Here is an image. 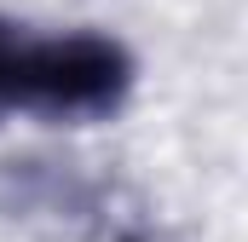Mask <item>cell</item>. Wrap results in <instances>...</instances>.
Here are the masks:
<instances>
[{
  "label": "cell",
  "instance_id": "6da1fadb",
  "mask_svg": "<svg viewBox=\"0 0 248 242\" xmlns=\"http://www.w3.org/2000/svg\"><path fill=\"white\" fill-rule=\"evenodd\" d=\"M133 92V58L110 35H52L23 41L17 63V110L46 121H98L116 116Z\"/></svg>",
  "mask_w": 248,
  "mask_h": 242
},
{
  "label": "cell",
  "instance_id": "7a4b0ae2",
  "mask_svg": "<svg viewBox=\"0 0 248 242\" xmlns=\"http://www.w3.org/2000/svg\"><path fill=\"white\" fill-rule=\"evenodd\" d=\"M23 29L0 17V116H17V63H23Z\"/></svg>",
  "mask_w": 248,
  "mask_h": 242
}]
</instances>
